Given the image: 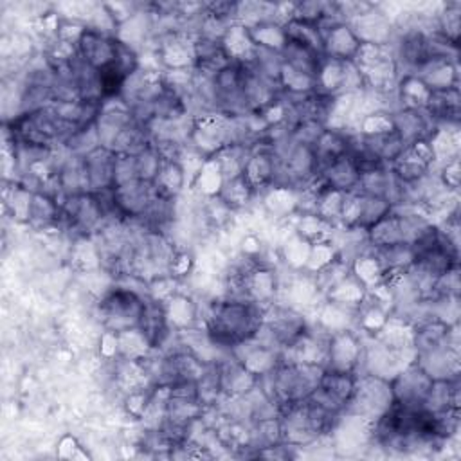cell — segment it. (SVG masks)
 Masks as SVG:
<instances>
[{"label":"cell","instance_id":"obj_1","mask_svg":"<svg viewBox=\"0 0 461 461\" xmlns=\"http://www.w3.org/2000/svg\"><path fill=\"white\" fill-rule=\"evenodd\" d=\"M265 304L252 299H216L205 313V333L211 344L232 351L256 337L263 324Z\"/></svg>","mask_w":461,"mask_h":461},{"label":"cell","instance_id":"obj_2","mask_svg":"<svg viewBox=\"0 0 461 461\" xmlns=\"http://www.w3.org/2000/svg\"><path fill=\"white\" fill-rule=\"evenodd\" d=\"M324 367L312 362L283 360L267 375L259 378V387L270 398V402L281 407L308 398L319 385Z\"/></svg>","mask_w":461,"mask_h":461},{"label":"cell","instance_id":"obj_3","mask_svg":"<svg viewBox=\"0 0 461 461\" xmlns=\"http://www.w3.org/2000/svg\"><path fill=\"white\" fill-rule=\"evenodd\" d=\"M146 297L128 286L110 288L99 301L97 312L108 333H124L139 326Z\"/></svg>","mask_w":461,"mask_h":461},{"label":"cell","instance_id":"obj_4","mask_svg":"<svg viewBox=\"0 0 461 461\" xmlns=\"http://www.w3.org/2000/svg\"><path fill=\"white\" fill-rule=\"evenodd\" d=\"M393 403L394 400L389 380L373 373H362L357 378V387L349 405L346 407V414L375 423Z\"/></svg>","mask_w":461,"mask_h":461},{"label":"cell","instance_id":"obj_5","mask_svg":"<svg viewBox=\"0 0 461 461\" xmlns=\"http://www.w3.org/2000/svg\"><path fill=\"white\" fill-rule=\"evenodd\" d=\"M229 144V117L218 112H203L193 117L189 148L209 158L221 146Z\"/></svg>","mask_w":461,"mask_h":461},{"label":"cell","instance_id":"obj_6","mask_svg":"<svg viewBox=\"0 0 461 461\" xmlns=\"http://www.w3.org/2000/svg\"><path fill=\"white\" fill-rule=\"evenodd\" d=\"M432 382L434 380L425 373V369L416 360H411L393 378H389L394 403L420 409Z\"/></svg>","mask_w":461,"mask_h":461},{"label":"cell","instance_id":"obj_7","mask_svg":"<svg viewBox=\"0 0 461 461\" xmlns=\"http://www.w3.org/2000/svg\"><path fill=\"white\" fill-rule=\"evenodd\" d=\"M434 162H436V157L430 142L418 140L405 146L400 157L389 167L396 175V178L411 185L423 180L427 175H430Z\"/></svg>","mask_w":461,"mask_h":461},{"label":"cell","instance_id":"obj_8","mask_svg":"<svg viewBox=\"0 0 461 461\" xmlns=\"http://www.w3.org/2000/svg\"><path fill=\"white\" fill-rule=\"evenodd\" d=\"M362 360H364V348L355 331L344 328L330 335L324 369L358 373Z\"/></svg>","mask_w":461,"mask_h":461},{"label":"cell","instance_id":"obj_9","mask_svg":"<svg viewBox=\"0 0 461 461\" xmlns=\"http://www.w3.org/2000/svg\"><path fill=\"white\" fill-rule=\"evenodd\" d=\"M157 193L158 191L153 182H146L140 178L112 189L117 212L124 221L139 220L148 209V205L153 202Z\"/></svg>","mask_w":461,"mask_h":461},{"label":"cell","instance_id":"obj_10","mask_svg":"<svg viewBox=\"0 0 461 461\" xmlns=\"http://www.w3.org/2000/svg\"><path fill=\"white\" fill-rule=\"evenodd\" d=\"M77 56L95 70H101L113 63L115 58V34L103 32L90 25H85L77 43Z\"/></svg>","mask_w":461,"mask_h":461},{"label":"cell","instance_id":"obj_11","mask_svg":"<svg viewBox=\"0 0 461 461\" xmlns=\"http://www.w3.org/2000/svg\"><path fill=\"white\" fill-rule=\"evenodd\" d=\"M137 330L148 340L151 349H160L166 344V340L171 337V324L167 319L166 303L157 297L146 295Z\"/></svg>","mask_w":461,"mask_h":461},{"label":"cell","instance_id":"obj_12","mask_svg":"<svg viewBox=\"0 0 461 461\" xmlns=\"http://www.w3.org/2000/svg\"><path fill=\"white\" fill-rule=\"evenodd\" d=\"M86 178H88V193L113 189V166L115 153L104 146L95 148L88 155L83 157Z\"/></svg>","mask_w":461,"mask_h":461},{"label":"cell","instance_id":"obj_13","mask_svg":"<svg viewBox=\"0 0 461 461\" xmlns=\"http://www.w3.org/2000/svg\"><path fill=\"white\" fill-rule=\"evenodd\" d=\"M360 45H362L360 40L357 38V34L346 22H340V23L322 31L324 58H331V59H339V61H353Z\"/></svg>","mask_w":461,"mask_h":461},{"label":"cell","instance_id":"obj_14","mask_svg":"<svg viewBox=\"0 0 461 461\" xmlns=\"http://www.w3.org/2000/svg\"><path fill=\"white\" fill-rule=\"evenodd\" d=\"M319 178L330 189L351 193V191H357V187H358L360 171H358L355 160L351 158V155L346 153V155L335 158L333 162H330L328 166H324L319 171Z\"/></svg>","mask_w":461,"mask_h":461},{"label":"cell","instance_id":"obj_15","mask_svg":"<svg viewBox=\"0 0 461 461\" xmlns=\"http://www.w3.org/2000/svg\"><path fill=\"white\" fill-rule=\"evenodd\" d=\"M27 221L40 229L61 223V203L45 193H32L27 209Z\"/></svg>","mask_w":461,"mask_h":461},{"label":"cell","instance_id":"obj_16","mask_svg":"<svg viewBox=\"0 0 461 461\" xmlns=\"http://www.w3.org/2000/svg\"><path fill=\"white\" fill-rule=\"evenodd\" d=\"M258 194V191L252 187V184L245 178V175H238L232 178H227L221 182L220 191L216 193V196L234 212L240 211L243 207H247L252 198Z\"/></svg>","mask_w":461,"mask_h":461},{"label":"cell","instance_id":"obj_17","mask_svg":"<svg viewBox=\"0 0 461 461\" xmlns=\"http://www.w3.org/2000/svg\"><path fill=\"white\" fill-rule=\"evenodd\" d=\"M283 31H285L286 41L303 45L306 49H312V50L322 54V34L315 23L290 18L286 23H283Z\"/></svg>","mask_w":461,"mask_h":461},{"label":"cell","instance_id":"obj_18","mask_svg":"<svg viewBox=\"0 0 461 461\" xmlns=\"http://www.w3.org/2000/svg\"><path fill=\"white\" fill-rule=\"evenodd\" d=\"M185 182H187V173L184 166L176 160H166L153 184L158 193L176 198L185 187Z\"/></svg>","mask_w":461,"mask_h":461},{"label":"cell","instance_id":"obj_19","mask_svg":"<svg viewBox=\"0 0 461 461\" xmlns=\"http://www.w3.org/2000/svg\"><path fill=\"white\" fill-rule=\"evenodd\" d=\"M135 162H137L139 178L146 180V182H155V178L158 176L166 160L157 151V148L153 144H149L146 149H142L139 155H135Z\"/></svg>","mask_w":461,"mask_h":461},{"label":"cell","instance_id":"obj_20","mask_svg":"<svg viewBox=\"0 0 461 461\" xmlns=\"http://www.w3.org/2000/svg\"><path fill=\"white\" fill-rule=\"evenodd\" d=\"M137 162L135 155H115V166H113V187L128 184L131 180H137Z\"/></svg>","mask_w":461,"mask_h":461},{"label":"cell","instance_id":"obj_21","mask_svg":"<svg viewBox=\"0 0 461 461\" xmlns=\"http://www.w3.org/2000/svg\"><path fill=\"white\" fill-rule=\"evenodd\" d=\"M438 178L447 191H450V193L457 191V187H459V160H457V157L445 160Z\"/></svg>","mask_w":461,"mask_h":461}]
</instances>
